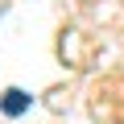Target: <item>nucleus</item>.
I'll return each mask as SVG.
<instances>
[{
  "label": "nucleus",
  "instance_id": "1",
  "mask_svg": "<svg viewBox=\"0 0 124 124\" xmlns=\"http://www.w3.org/2000/svg\"><path fill=\"white\" fill-rule=\"evenodd\" d=\"M29 103H33V99H29V95H25L21 87H8L4 95H0V112H4V116H21V112H25Z\"/></svg>",
  "mask_w": 124,
  "mask_h": 124
}]
</instances>
